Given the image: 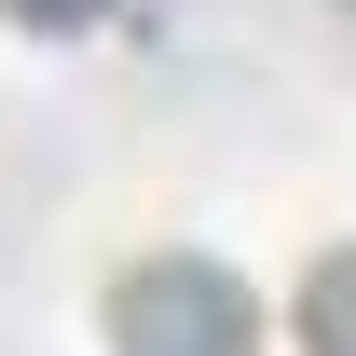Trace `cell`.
Segmentation results:
<instances>
[{"mask_svg":"<svg viewBox=\"0 0 356 356\" xmlns=\"http://www.w3.org/2000/svg\"><path fill=\"white\" fill-rule=\"evenodd\" d=\"M0 14H14V28H96L110 0H0Z\"/></svg>","mask_w":356,"mask_h":356,"instance_id":"3","label":"cell"},{"mask_svg":"<svg viewBox=\"0 0 356 356\" xmlns=\"http://www.w3.org/2000/svg\"><path fill=\"white\" fill-rule=\"evenodd\" d=\"M110 343L124 356H261V302L220 261H124L110 274Z\"/></svg>","mask_w":356,"mask_h":356,"instance_id":"1","label":"cell"},{"mask_svg":"<svg viewBox=\"0 0 356 356\" xmlns=\"http://www.w3.org/2000/svg\"><path fill=\"white\" fill-rule=\"evenodd\" d=\"M302 356H356V247H329L302 274Z\"/></svg>","mask_w":356,"mask_h":356,"instance_id":"2","label":"cell"}]
</instances>
